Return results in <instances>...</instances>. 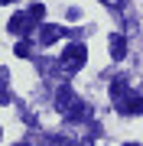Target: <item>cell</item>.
Wrapping results in <instances>:
<instances>
[{
  "instance_id": "obj_12",
  "label": "cell",
  "mask_w": 143,
  "mask_h": 146,
  "mask_svg": "<svg viewBox=\"0 0 143 146\" xmlns=\"http://www.w3.org/2000/svg\"><path fill=\"white\" fill-rule=\"evenodd\" d=\"M104 3L111 7V10H120V7H124V0H104Z\"/></svg>"
},
{
  "instance_id": "obj_10",
  "label": "cell",
  "mask_w": 143,
  "mask_h": 146,
  "mask_svg": "<svg viewBox=\"0 0 143 146\" xmlns=\"http://www.w3.org/2000/svg\"><path fill=\"white\" fill-rule=\"evenodd\" d=\"M29 52H33V49H29V42H26V39L16 42V55H20V58H29Z\"/></svg>"
},
{
  "instance_id": "obj_6",
  "label": "cell",
  "mask_w": 143,
  "mask_h": 146,
  "mask_svg": "<svg viewBox=\"0 0 143 146\" xmlns=\"http://www.w3.org/2000/svg\"><path fill=\"white\" fill-rule=\"evenodd\" d=\"M59 36H65V29L55 26V23H49V26H43V33H39V42H43V46H52Z\"/></svg>"
},
{
  "instance_id": "obj_7",
  "label": "cell",
  "mask_w": 143,
  "mask_h": 146,
  "mask_svg": "<svg viewBox=\"0 0 143 146\" xmlns=\"http://www.w3.org/2000/svg\"><path fill=\"white\" fill-rule=\"evenodd\" d=\"M65 117H72V120H88V117H91V110H88V104H85V101H78V98H75Z\"/></svg>"
},
{
  "instance_id": "obj_15",
  "label": "cell",
  "mask_w": 143,
  "mask_h": 146,
  "mask_svg": "<svg viewBox=\"0 0 143 146\" xmlns=\"http://www.w3.org/2000/svg\"><path fill=\"white\" fill-rule=\"evenodd\" d=\"M85 146H88V143H85Z\"/></svg>"
},
{
  "instance_id": "obj_14",
  "label": "cell",
  "mask_w": 143,
  "mask_h": 146,
  "mask_svg": "<svg viewBox=\"0 0 143 146\" xmlns=\"http://www.w3.org/2000/svg\"><path fill=\"white\" fill-rule=\"evenodd\" d=\"M0 136H3V130H0Z\"/></svg>"
},
{
  "instance_id": "obj_11",
  "label": "cell",
  "mask_w": 143,
  "mask_h": 146,
  "mask_svg": "<svg viewBox=\"0 0 143 146\" xmlns=\"http://www.w3.org/2000/svg\"><path fill=\"white\" fill-rule=\"evenodd\" d=\"M26 13L33 16V20H43V13H46V10H43V3H33L29 10H26Z\"/></svg>"
},
{
  "instance_id": "obj_5",
  "label": "cell",
  "mask_w": 143,
  "mask_h": 146,
  "mask_svg": "<svg viewBox=\"0 0 143 146\" xmlns=\"http://www.w3.org/2000/svg\"><path fill=\"white\" fill-rule=\"evenodd\" d=\"M72 101H75V94H72V88H69V84H62V88H59V94H55V107L62 110V114H69Z\"/></svg>"
},
{
  "instance_id": "obj_9",
  "label": "cell",
  "mask_w": 143,
  "mask_h": 146,
  "mask_svg": "<svg viewBox=\"0 0 143 146\" xmlns=\"http://www.w3.org/2000/svg\"><path fill=\"white\" fill-rule=\"evenodd\" d=\"M0 104H10V72L0 68Z\"/></svg>"
},
{
  "instance_id": "obj_2",
  "label": "cell",
  "mask_w": 143,
  "mask_h": 146,
  "mask_svg": "<svg viewBox=\"0 0 143 146\" xmlns=\"http://www.w3.org/2000/svg\"><path fill=\"white\" fill-rule=\"evenodd\" d=\"M33 23H36V20H33L29 13H13V16H10V33L26 39L29 33H33Z\"/></svg>"
},
{
  "instance_id": "obj_1",
  "label": "cell",
  "mask_w": 143,
  "mask_h": 146,
  "mask_svg": "<svg viewBox=\"0 0 143 146\" xmlns=\"http://www.w3.org/2000/svg\"><path fill=\"white\" fill-rule=\"evenodd\" d=\"M85 58H88V49L81 46V42H72V46L62 52V62H59V68H62L65 75H75L78 68H85Z\"/></svg>"
},
{
  "instance_id": "obj_13",
  "label": "cell",
  "mask_w": 143,
  "mask_h": 146,
  "mask_svg": "<svg viewBox=\"0 0 143 146\" xmlns=\"http://www.w3.org/2000/svg\"><path fill=\"white\" fill-rule=\"evenodd\" d=\"M124 146H133V143H124Z\"/></svg>"
},
{
  "instance_id": "obj_4",
  "label": "cell",
  "mask_w": 143,
  "mask_h": 146,
  "mask_svg": "<svg viewBox=\"0 0 143 146\" xmlns=\"http://www.w3.org/2000/svg\"><path fill=\"white\" fill-rule=\"evenodd\" d=\"M117 107H120V114H130V117L133 114H143V98H140V94H127Z\"/></svg>"
},
{
  "instance_id": "obj_3",
  "label": "cell",
  "mask_w": 143,
  "mask_h": 146,
  "mask_svg": "<svg viewBox=\"0 0 143 146\" xmlns=\"http://www.w3.org/2000/svg\"><path fill=\"white\" fill-rule=\"evenodd\" d=\"M107 46H111V58H114V62H120V58H127V39H124L120 33H114V36L107 39Z\"/></svg>"
},
{
  "instance_id": "obj_8",
  "label": "cell",
  "mask_w": 143,
  "mask_h": 146,
  "mask_svg": "<svg viewBox=\"0 0 143 146\" xmlns=\"http://www.w3.org/2000/svg\"><path fill=\"white\" fill-rule=\"evenodd\" d=\"M127 94H130V91H127V78H114V84H111V98L117 101V104H120Z\"/></svg>"
}]
</instances>
